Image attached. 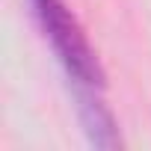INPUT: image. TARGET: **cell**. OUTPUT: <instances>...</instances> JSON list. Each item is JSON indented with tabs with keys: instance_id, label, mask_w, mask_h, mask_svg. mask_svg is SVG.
I'll return each mask as SVG.
<instances>
[{
	"instance_id": "obj_1",
	"label": "cell",
	"mask_w": 151,
	"mask_h": 151,
	"mask_svg": "<svg viewBox=\"0 0 151 151\" xmlns=\"http://www.w3.org/2000/svg\"><path fill=\"white\" fill-rule=\"evenodd\" d=\"M33 15L39 21V30L45 33L53 56L59 59L65 77L74 86H89V89H104L107 74L98 62V53L92 50L80 21L65 6V0H30Z\"/></svg>"
},
{
	"instance_id": "obj_2",
	"label": "cell",
	"mask_w": 151,
	"mask_h": 151,
	"mask_svg": "<svg viewBox=\"0 0 151 151\" xmlns=\"http://www.w3.org/2000/svg\"><path fill=\"white\" fill-rule=\"evenodd\" d=\"M74 107H77V119H80V127L89 139V145L95 148H119L122 145V136H119V124H116V116L110 113V107L104 104L101 98V89H89V86H74Z\"/></svg>"
}]
</instances>
